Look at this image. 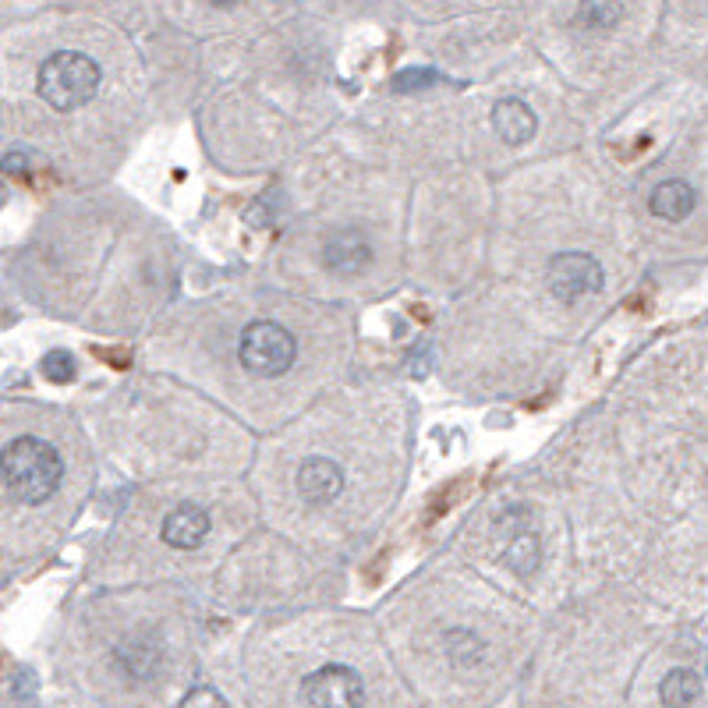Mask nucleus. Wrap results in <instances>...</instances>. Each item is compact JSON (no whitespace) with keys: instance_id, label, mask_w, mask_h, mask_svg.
I'll use <instances>...</instances> for the list:
<instances>
[{"instance_id":"2eb2a0df","label":"nucleus","mask_w":708,"mask_h":708,"mask_svg":"<svg viewBox=\"0 0 708 708\" xmlns=\"http://www.w3.org/2000/svg\"><path fill=\"white\" fill-rule=\"evenodd\" d=\"M624 8L616 4H585L577 8V22H585L588 29H613L616 22H620Z\"/></svg>"},{"instance_id":"f3484780","label":"nucleus","mask_w":708,"mask_h":708,"mask_svg":"<svg viewBox=\"0 0 708 708\" xmlns=\"http://www.w3.org/2000/svg\"><path fill=\"white\" fill-rule=\"evenodd\" d=\"M181 708H224V698L213 691V687H192L181 701Z\"/></svg>"},{"instance_id":"423d86ee","label":"nucleus","mask_w":708,"mask_h":708,"mask_svg":"<svg viewBox=\"0 0 708 708\" xmlns=\"http://www.w3.org/2000/svg\"><path fill=\"white\" fill-rule=\"evenodd\" d=\"M326 269L337 277H358L372 266V245L358 227H340L334 230L322 245Z\"/></svg>"},{"instance_id":"f8f14e48","label":"nucleus","mask_w":708,"mask_h":708,"mask_svg":"<svg viewBox=\"0 0 708 708\" xmlns=\"http://www.w3.org/2000/svg\"><path fill=\"white\" fill-rule=\"evenodd\" d=\"M503 556H506V564H511L517 574H532V571L538 567V556H542L538 535L529 532V524H524V529H517V532L511 535V542H506Z\"/></svg>"},{"instance_id":"0eeeda50","label":"nucleus","mask_w":708,"mask_h":708,"mask_svg":"<svg viewBox=\"0 0 708 708\" xmlns=\"http://www.w3.org/2000/svg\"><path fill=\"white\" fill-rule=\"evenodd\" d=\"M343 489V471L330 458H308L298 468V493L308 506H322L340 496Z\"/></svg>"},{"instance_id":"6ab92c4d","label":"nucleus","mask_w":708,"mask_h":708,"mask_svg":"<svg viewBox=\"0 0 708 708\" xmlns=\"http://www.w3.org/2000/svg\"><path fill=\"white\" fill-rule=\"evenodd\" d=\"M4 203H8V185L0 181V209H4Z\"/></svg>"},{"instance_id":"dca6fc26","label":"nucleus","mask_w":708,"mask_h":708,"mask_svg":"<svg viewBox=\"0 0 708 708\" xmlns=\"http://www.w3.org/2000/svg\"><path fill=\"white\" fill-rule=\"evenodd\" d=\"M440 82V75H435L432 68H411V71H401V75L393 79V89L397 93H411V89H425V85H435Z\"/></svg>"},{"instance_id":"4468645a","label":"nucleus","mask_w":708,"mask_h":708,"mask_svg":"<svg viewBox=\"0 0 708 708\" xmlns=\"http://www.w3.org/2000/svg\"><path fill=\"white\" fill-rule=\"evenodd\" d=\"M43 376L50 379V383H58V387H64V383H71V379H75V372H79V366H75V355L71 351H64V348H58V351H47L43 355Z\"/></svg>"},{"instance_id":"39448f33","label":"nucleus","mask_w":708,"mask_h":708,"mask_svg":"<svg viewBox=\"0 0 708 708\" xmlns=\"http://www.w3.org/2000/svg\"><path fill=\"white\" fill-rule=\"evenodd\" d=\"M546 280H550L553 298H560L564 305H574L581 298L598 295L606 284V274L595 256H585V252H564V256H556L550 263Z\"/></svg>"},{"instance_id":"9d476101","label":"nucleus","mask_w":708,"mask_h":708,"mask_svg":"<svg viewBox=\"0 0 708 708\" xmlns=\"http://www.w3.org/2000/svg\"><path fill=\"white\" fill-rule=\"evenodd\" d=\"M698 206V192L687 185V181H663V185H656V192H651L648 198V209L659 216V220H687V216L695 213Z\"/></svg>"},{"instance_id":"ddd939ff","label":"nucleus","mask_w":708,"mask_h":708,"mask_svg":"<svg viewBox=\"0 0 708 708\" xmlns=\"http://www.w3.org/2000/svg\"><path fill=\"white\" fill-rule=\"evenodd\" d=\"M443 645H447V656H450L453 666H479L482 663L485 645H482V638H479L475 630H464V627L447 630Z\"/></svg>"},{"instance_id":"1a4fd4ad","label":"nucleus","mask_w":708,"mask_h":708,"mask_svg":"<svg viewBox=\"0 0 708 708\" xmlns=\"http://www.w3.org/2000/svg\"><path fill=\"white\" fill-rule=\"evenodd\" d=\"M493 129L506 145H524L538 132V117L524 100H500L493 106Z\"/></svg>"},{"instance_id":"7ed1b4c3","label":"nucleus","mask_w":708,"mask_h":708,"mask_svg":"<svg viewBox=\"0 0 708 708\" xmlns=\"http://www.w3.org/2000/svg\"><path fill=\"white\" fill-rule=\"evenodd\" d=\"M238 355H242V366H245L252 376H259V379H277V376H284L290 366H295V358H298V340H295V334H290V330H284L280 322L259 319V322L245 326Z\"/></svg>"},{"instance_id":"a211bd4d","label":"nucleus","mask_w":708,"mask_h":708,"mask_svg":"<svg viewBox=\"0 0 708 708\" xmlns=\"http://www.w3.org/2000/svg\"><path fill=\"white\" fill-rule=\"evenodd\" d=\"M0 171L8 174H29V153H8L0 160Z\"/></svg>"},{"instance_id":"20e7f679","label":"nucleus","mask_w":708,"mask_h":708,"mask_svg":"<svg viewBox=\"0 0 708 708\" xmlns=\"http://www.w3.org/2000/svg\"><path fill=\"white\" fill-rule=\"evenodd\" d=\"M305 708H366V684L351 666H322L301 684Z\"/></svg>"},{"instance_id":"f257e3e1","label":"nucleus","mask_w":708,"mask_h":708,"mask_svg":"<svg viewBox=\"0 0 708 708\" xmlns=\"http://www.w3.org/2000/svg\"><path fill=\"white\" fill-rule=\"evenodd\" d=\"M64 458L47 440L35 435H18L0 450V482L18 503H47L61 489Z\"/></svg>"},{"instance_id":"9b49d317","label":"nucleus","mask_w":708,"mask_h":708,"mask_svg":"<svg viewBox=\"0 0 708 708\" xmlns=\"http://www.w3.org/2000/svg\"><path fill=\"white\" fill-rule=\"evenodd\" d=\"M659 698L666 708H691L701 698V677L695 669H669L659 687Z\"/></svg>"},{"instance_id":"6e6552de","label":"nucleus","mask_w":708,"mask_h":708,"mask_svg":"<svg viewBox=\"0 0 708 708\" xmlns=\"http://www.w3.org/2000/svg\"><path fill=\"white\" fill-rule=\"evenodd\" d=\"M209 535V514L203 506H177V511L167 514L163 521V542L171 550H195L203 546V538Z\"/></svg>"},{"instance_id":"f03ea898","label":"nucleus","mask_w":708,"mask_h":708,"mask_svg":"<svg viewBox=\"0 0 708 708\" xmlns=\"http://www.w3.org/2000/svg\"><path fill=\"white\" fill-rule=\"evenodd\" d=\"M100 64L79 50H58L40 64V96L53 111H79L100 93Z\"/></svg>"}]
</instances>
